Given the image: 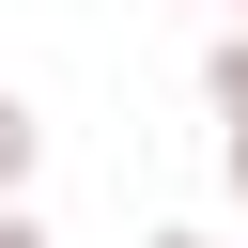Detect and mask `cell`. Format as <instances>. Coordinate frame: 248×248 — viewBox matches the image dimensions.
<instances>
[{
  "mask_svg": "<svg viewBox=\"0 0 248 248\" xmlns=\"http://www.w3.org/2000/svg\"><path fill=\"white\" fill-rule=\"evenodd\" d=\"M16 170H31V108L0 93V186H16Z\"/></svg>",
  "mask_w": 248,
  "mask_h": 248,
  "instance_id": "obj_1",
  "label": "cell"
},
{
  "mask_svg": "<svg viewBox=\"0 0 248 248\" xmlns=\"http://www.w3.org/2000/svg\"><path fill=\"white\" fill-rule=\"evenodd\" d=\"M217 93H232V108H248V46H232V62H217Z\"/></svg>",
  "mask_w": 248,
  "mask_h": 248,
  "instance_id": "obj_2",
  "label": "cell"
},
{
  "mask_svg": "<svg viewBox=\"0 0 248 248\" xmlns=\"http://www.w3.org/2000/svg\"><path fill=\"white\" fill-rule=\"evenodd\" d=\"M0 248H46V232H31V217H0Z\"/></svg>",
  "mask_w": 248,
  "mask_h": 248,
  "instance_id": "obj_3",
  "label": "cell"
},
{
  "mask_svg": "<svg viewBox=\"0 0 248 248\" xmlns=\"http://www.w3.org/2000/svg\"><path fill=\"white\" fill-rule=\"evenodd\" d=\"M170 248H186V232H170Z\"/></svg>",
  "mask_w": 248,
  "mask_h": 248,
  "instance_id": "obj_4",
  "label": "cell"
}]
</instances>
